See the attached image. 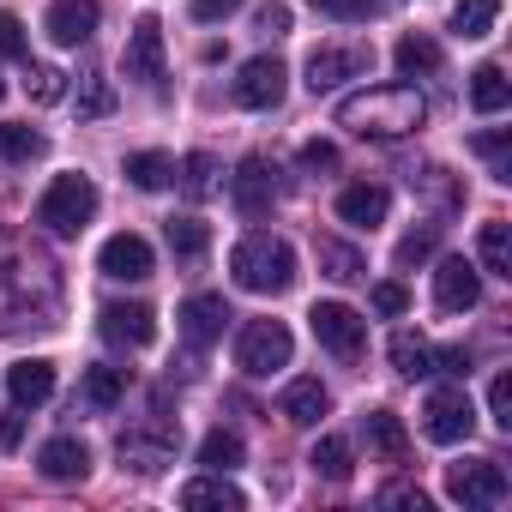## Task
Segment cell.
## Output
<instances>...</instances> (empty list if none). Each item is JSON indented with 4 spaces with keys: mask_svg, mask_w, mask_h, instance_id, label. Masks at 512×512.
I'll use <instances>...</instances> for the list:
<instances>
[{
    "mask_svg": "<svg viewBox=\"0 0 512 512\" xmlns=\"http://www.w3.org/2000/svg\"><path fill=\"white\" fill-rule=\"evenodd\" d=\"M151 241L145 235H133V229H121V235H109L103 241V253H97V272L103 278H115V284H145L151 278Z\"/></svg>",
    "mask_w": 512,
    "mask_h": 512,
    "instance_id": "12",
    "label": "cell"
},
{
    "mask_svg": "<svg viewBox=\"0 0 512 512\" xmlns=\"http://www.w3.org/2000/svg\"><path fill=\"white\" fill-rule=\"evenodd\" d=\"M422 121H428V103L416 85H368L338 103V127H350L356 139H404Z\"/></svg>",
    "mask_w": 512,
    "mask_h": 512,
    "instance_id": "1",
    "label": "cell"
},
{
    "mask_svg": "<svg viewBox=\"0 0 512 512\" xmlns=\"http://www.w3.org/2000/svg\"><path fill=\"white\" fill-rule=\"evenodd\" d=\"M488 416H494V428L512 434V374H494V386H488Z\"/></svg>",
    "mask_w": 512,
    "mask_h": 512,
    "instance_id": "43",
    "label": "cell"
},
{
    "mask_svg": "<svg viewBox=\"0 0 512 512\" xmlns=\"http://www.w3.org/2000/svg\"><path fill=\"white\" fill-rule=\"evenodd\" d=\"M362 434H368V446H374L380 458H392V464L410 452V434H404V422H398L392 410H368V416H362Z\"/></svg>",
    "mask_w": 512,
    "mask_h": 512,
    "instance_id": "29",
    "label": "cell"
},
{
    "mask_svg": "<svg viewBox=\"0 0 512 512\" xmlns=\"http://www.w3.org/2000/svg\"><path fill=\"white\" fill-rule=\"evenodd\" d=\"M434 247H440V223L410 229V235L398 241V266H422V260H434Z\"/></svg>",
    "mask_w": 512,
    "mask_h": 512,
    "instance_id": "37",
    "label": "cell"
},
{
    "mask_svg": "<svg viewBox=\"0 0 512 512\" xmlns=\"http://www.w3.org/2000/svg\"><path fill=\"white\" fill-rule=\"evenodd\" d=\"M0 97H7V79H0Z\"/></svg>",
    "mask_w": 512,
    "mask_h": 512,
    "instance_id": "50",
    "label": "cell"
},
{
    "mask_svg": "<svg viewBox=\"0 0 512 512\" xmlns=\"http://www.w3.org/2000/svg\"><path fill=\"white\" fill-rule=\"evenodd\" d=\"M308 464L326 476V482H350V470H356V452H350V440H338V434H326L314 452H308Z\"/></svg>",
    "mask_w": 512,
    "mask_h": 512,
    "instance_id": "35",
    "label": "cell"
},
{
    "mask_svg": "<svg viewBox=\"0 0 512 512\" xmlns=\"http://www.w3.org/2000/svg\"><path fill=\"white\" fill-rule=\"evenodd\" d=\"M470 103H476V115H500V109L512 103L506 73H500V67H476V73H470Z\"/></svg>",
    "mask_w": 512,
    "mask_h": 512,
    "instance_id": "32",
    "label": "cell"
},
{
    "mask_svg": "<svg viewBox=\"0 0 512 512\" xmlns=\"http://www.w3.org/2000/svg\"><path fill=\"white\" fill-rule=\"evenodd\" d=\"M284 91H290V67L278 55H253L241 67V79H235V103L241 109H278Z\"/></svg>",
    "mask_w": 512,
    "mask_h": 512,
    "instance_id": "11",
    "label": "cell"
},
{
    "mask_svg": "<svg viewBox=\"0 0 512 512\" xmlns=\"http://www.w3.org/2000/svg\"><path fill=\"white\" fill-rule=\"evenodd\" d=\"M476 260H482L488 278H512V229H506L500 217L476 229Z\"/></svg>",
    "mask_w": 512,
    "mask_h": 512,
    "instance_id": "25",
    "label": "cell"
},
{
    "mask_svg": "<svg viewBox=\"0 0 512 512\" xmlns=\"http://www.w3.org/2000/svg\"><path fill=\"white\" fill-rule=\"evenodd\" d=\"M308 326H314V338H320L338 362H356V356L368 350V320H362L356 308H344V302H314Z\"/></svg>",
    "mask_w": 512,
    "mask_h": 512,
    "instance_id": "8",
    "label": "cell"
},
{
    "mask_svg": "<svg viewBox=\"0 0 512 512\" xmlns=\"http://www.w3.org/2000/svg\"><path fill=\"white\" fill-rule=\"evenodd\" d=\"M434 302H440V314H470L482 302V272L470 260H440L434 266Z\"/></svg>",
    "mask_w": 512,
    "mask_h": 512,
    "instance_id": "13",
    "label": "cell"
},
{
    "mask_svg": "<svg viewBox=\"0 0 512 512\" xmlns=\"http://www.w3.org/2000/svg\"><path fill=\"white\" fill-rule=\"evenodd\" d=\"M97 19H103L97 0H55V7H49V37L61 49H79V43L97 37Z\"/></svg>",
    "mask_w": 512,
    "mask_h": 512,
    "instance_id": "17",
    "label": "cell"
},
{
    "mask_svg": "<svg viewBox=\"0 0 512 512\" xmlns=\"http://www.w3.org/2000/svg\"><path fill=\"white\" fill-rule=\"evenodd\" d=\"M0 55H7V61H31V43H25L19 13H0Z\"/></svg>",
    "mask_w": 512,
    "mask_h": 512,
    "instance_id": "42",
    "label": "cell"
},
{
    "mask_svg": "<svg viewBox=\"0 0 512 512\" xmlns=\"http://www.w3.org/2000/svg\"><path fill=\"white\" fill-rule=\"evenodd\" d=\"M229 272L253 296H284L296 284V247L278 241V235H266V229H253V235H241L229 247Z\"/></svg>",
    "mask_w": 512,
    "mask_h": 512,
    "instance_id": "2",
    "label": "cell"
},
{
    "mask_svg": "<svg viewBox=\"0 0 512 512\" xmlns=\"http://www.w3.org/2000/svg\"><path fill=\"white\" fill-rule=\"evenodd\" d=\"M181 506H187V512H241L247 494L229 482V470H205V476H193V482L181 488Z\"/></svg>",
    "mask_w": 512,
    "mask_h": 512,
    "instance_id": "18",
    "label": "cell"
},
{
    "mask_svg": "<svg viewBox=\"0 0 512 512\" xmlns=\"http://www.w3.org/2000/svg\"><path fill=\"white\" fill-rule=\"evenodd\" d=\"M326 410H332V392H326L320 380H290L284 398H278V416H284L290 428H314Z\"/></svg>",
    "mask_w": 512,
    "mask_h": 512,
    "instance_id": "22",
    "label": "cell"
},
{
    "mask_svg": "<svg viewBox=\"0 0 512 512\" xmlns=\"http://www.w3.org/2000/svg\"><path fill=\"white\" fill-rule=\"evenodd\" d=\"M7 392H13V404H19V410L49 404V398H55V362H43V356L13 362V368H7Z\"/></svg>",
    "mask_w": 512,
    "mask_h": 512,
    "instance_id": "19",
    "label": "cell"
},
{
    "mask_svg": "<svg viewBox=\"0 0 512 512\" xmlns=\"http://www.w3.org/2000/svg\"><path fill=\"white\" fill-rule=\"evenodd\" d=\"M97 320H103V338H109L115 350H145V344L157 338V314H151L145 302H109Z\"/></svg>",
    "mask_w": 512,
    "mask_h": 512,
    "instance_id": "14",
    "label": "cell"
},
{
    "mask_svg": "<svg viewBox=\"0 0 512 512\" xmlns=\"http://www.w3.org/2000/svg\"><path fill=\"white\" fill-rule=\"evenodd\" d=\"M314 260H320V272H326L332 284H362V278H368V260H362L350 241H338V235H320V241H314Z\"/></svg>",
    "mask_w": 512,
    "mask_h": 512,
    "instance_id": "23",
    "label": "cell"
},
{
    "mask_svg": "<svg viewBox=\"0 0 512 512\" xmlns=\"http://www.w3.org/2000/svg\"><path fill=\"white\" fill-rule=\"evenodd\" d=\"M229 320H235V314H229L223 296H187V302H181V338H187L193 350H211Z\"/></svg>",
    "mask_w": 512,
    "mask_h": 512,
    "instance_id": "16",
    "label": "cell"
},
{
    "mask_svg": "<svg viewBox=\"0 0 512 512\" xmlns=\"http://www.w3.org/2000/svg\"><path fill=\"white\" fill-rule=\"evenodd\" d=\"M290 356H296V338H290L284 320H247L241 338H235V368L253 374V380H266V374L290 368Z\"/></svg>",
    "mask_w": 512,
    "mask_h": 512,
    "instance_id": "4",
    "label": "cell"
},
{
    "mask_svg": "<svg viewBox=\"0 0 512 512\" xmlns=\"http://www.w3.org/2000/svg\"><path fill=\"white\" fill-rule=\"evenodd\" d=\"M314 7L326 13V19H338V25H362V19H374L386 0H314Z\"/></svg>",
    "mask_w": 512,
    "mask_h": 512,
    "instance_id": "40",
    "label": "cell"
},
{
    "mask_svg": "<svg viewBox=\"0 0 512 512\" xmlns=\"http://www.w3.org/2000/svg\"><path fill=\"white\" fill-rule=\"evenodd\" d=\"M500 25V0H452V37L482 43Z\"/></svg>",
    "mask_w": 512,
    "mask_h": 512,
    "instance_id": "26",
    "label": "cell"
},
{
    "mask_svg": "<svg viewBox=\"0 0 512 512\" xmlns=\"http://www.w3.org/2000/svg\"><path fill=\"white\" fill-rule=\"evenodd\" d=\"M199 464H205V470H235V464H241V440H235L229 428H211V434L199 440Z\"/></svg>",
    "mask_w": 512,
    "mask_h": 512,
    "instance_id": "36",
    "label": "cell"
},
{
    "mask_svg": "<svg viewBox=\"0 0 512 512\" xmlns=\"http://www.w3.org/2000/svg\"><path fill=\"white\" fill-rule=\"evenodd\" d=\"M422 428H428V440H440V446L470 440V428H476L470 392H464V386H434V392H428V410H422Z\"/></svg>",
    "mask_w": 512,
    "mask_h": 512,
    "instance_id": "9",
    "label": "cell"
},
{
    "mask_svg": "<svg viewBox=\"0 0 512 512\" xmlns=\"http://www.w3.org/2000/svg\"><path fill=\"white\" fill-rule=\"evenodd\" d=\"M175 175H181V193L199 205V199H211V193H217V175H223V169H217V157H211V151H187Z\"/></svg>",
    "mask_w": 512,
    "mask_h": 512,
    "instance_id": "30",
    "label": "cell"
},
{
    "mask_svg": "<svg viewBox=\"0 0 512 512\" xmlns=\"http://www.w3.org/2000/svg\"><path fill=\"white\" fill-rule=\"evenodd\" d=\"M229 199H235V211L247 223L272 217V205H278V169H272V157H241V169L229 175Z\"/></svg>",
    "mask_w": 512,
    "mask_h": 512,
    "instance_id": "10",
    "label": "cell"
},
{
    "mask_svg": "<svg viewBox=\"0 0 512 512\" xmlns=\"http://www.w3.org/2000/svg\"><path fill=\"white\" fill-rule=\"evenodd\" d=\"M235 7H241V0H193V19H199V25H217V19H229Z\"/></svg>",
    "mask_w": 512,
    "mask_h": 512,
    "instance_id": "48",
    "label": "cell"
},
{
    "mask_svg": "<svg viewBox=\"0 0 512 512\" xmlns=\"http://www.w3.org/2000/svg\"><path fill=\"white\" fill-rule=\"evenodd\" d=\"M127 181H133L139 193H163V187L175 181V163H169L163 151H133V157H127Z\"/></svg>",
    "mask_w": 512,
    "mask_h": 512,
    "instance_id": "33",
    "label": "cell"
},
{
    "mask_svg": "<svg viewBox=\"0 0 512 512\" xmlns=\"http://www.w3.org/2000/svg\"><path fill=\"white\" fill-rule=\"evenodd\" d=\"M368 302H374V314L398 320V314L410 308V290H404V284H374V296H368Z\"/></svg>",
    "mask_w": 512,
    "mask_h": 512,
    "instance_id": "44",
    "label": "cell"
},
{
    "mask_svg": "<svg viewBox=\"0 0 512 512\" xmlns=\"http://www.w3.org/2000/svg\"><path fill=\"white\" fill-rule=\"evenodd\" d=\"M446 494L458 506H500L512 494V482L494 458H458V464H446Z\"/></svg>",
    "mask_w": 512,
    "mask_h": 512,
    "instance_id": "6",
    "label": "cell"
},
{
    "mask_svg": "<svg viewBox=\"0 0 512 512\" xmlns=\"http://www.w3.org/2000/svg\"><path fill=\"white\" fill-rule=\"evenodd\" d=\"M121 67H127V79H139V85H163V25H157V19H139V25H133Z\"/></svg>",
    "mask_w": 512,
    "mask_h": 512,
    "instance_id": "15",
    "label": "cell"
},
{
    "mask_svg": "<svg viewBox=\"0 0 512 512\" xmlns=\"http://www.w3.org/2000/svg\"><path fill=\"white\" fill-rule=\"evenodd\" d=\"M302 169H314V175H320V169H338V145L308 139V145H302Z\"/></svg>",
    "mask_w": 512,
    "mask_h": 512,
    "instance_id": "46",
    "label": "cell"
},
{
    "mask_svg": "<svg viewBox=\"0 0 512 512\" xmlns=\"http://www.w3.org/2000/svg\"><path fill=\"white\" fill-rule=\"evenodd\" d=\"M175 446H181V428L175 422H145V428H127L115 440V458H121V470L157 476L163 464H175Z\"/></svg>",
    "mask_w": 512,
    "mask_h": 512,
    "instance_id": "5",
    "label": "cell"
},
{
    "mask_svg": "<svg viewBox=\"0 0 512 512\" xmlns=\"http://www.w3.org/2000/svg\"><path fill=\"white\" fill-rule=\"evenodd\" d=\"M121 398H127V368H109V362L85 368V380H79V404L85 410H115Z\"/></svg>",
    "mask_w": 512,
    "mask_h": 512,
    "instance_id": "24",
    "label": "cell"
},
{
    "mask_svg": "<svg viewBox=\"0 0 512 512\" xmlns=\"http://www.w3.org/2000/svg\"><path fill=\"white\" fill-rule=\"evenodd\" d=\"M37 470H43L49 482H85V476H91V446L73 440V434H61V440H49V446L37 452Z\"/></svg>",
    "mask_w": 512,
    "mask_h": 512,
    "instance_id": "21",
    "label": "cell"
},
{
    "mask_svg": "<svg viewBox=\"0 0 512 512\" xmlns=\"http://www.w3.org/2000/svg\"><path fill=\"white\" fill-rule=\"evenodd\" d=\"M115 109V91H109V79H79V115H109Z\"/></svg>",
    "mask_w": 512,
    "mask_h": 512,
    "instance_id": "41",
    "label": "cell"
},
{
    "mask_svg": "<svg viewBox=\"0 0 512 512\" xmlns=\"http://www.w3.org/2000/svg\"><path fill=\"white\" fill-rule=\"evenodd\" d=\"M386 211H392V193H386L380 181H350V187L338 193V217H344V223H356V229L386 223Z\"/></svg>",
    "mask_w": 512,
    "mask_h": 512,
    "instance_id": "20",
    "label": "cell"
},
{
    "mask_svg": "<svg viewBox=\"0 0 512 512\" xmlns=\"http://www.w3.org/2000/svg\"><path fill=\"white\" fill-rule=\"evenodd\" d=\"M362 73H374V49L368 43H320L308 55V91L314 97L320 91H338L344 79H362Z\"/></svg>",
    "mask_w": 512,
    "mask_h": 512,
    "instance_id": "7",
    "label": "cell"
},
{
    "mask_svg": "<svg viewBox=\"0 0 512 512\" xmlns=\"http://www.w3.org/2000/svg\"><path fill=\"white\" fill-rule=\"evenodd\" d=\"M380 506H410V512H428V494H422V488L392 482V488H380Z\"/></svg>",
    "mask_w": 512,
    "mask_h": 512,
    "instance_id": "47",
    "label": "cell"
},
{
    "mask_svg": "<svg viewBox=\"0 0 512 512\" xmlns=\"http://www.w3.org/2000/svg\"><path fill=\"white\" fill-rule=\"evenodd\" d=\"M49 151V139L37 133V127H25V121H0V157L7 163H37Z\"/></svg>",
    "mask_w": 512,
    "mask_h": 512,
    "instance_id": "34",
    "label": "cell"
},
{
    "mask_svg": "<svg viewBox=\"0 0 512 512\" xmlns=\"http://www.w3.org/2000/svg\"><path fill=\"white\" fill-rule=\"evenodd\" d=\"M392 61H398V73H404V79H428V73H440V43H434V37H422V31H410V37H398Z\"/></svg>",
    "mask_w": 512,
    "mask_h": 512,
    "instance_id": "27",
    "label": "cell"
},
{
    "mask_svg": "<svg viewBox=\"0 0 512 512\" xmlns=\"http://www.w3.org/2000/svg\"><path fill=\"white\" fill-rule=\"evenodd\" d=\"M97 217V181L91 175H79V169H67V175H55L49 187H43V199H37V223L49 229V235H79L85 223Z\"/></svg>",
    "mask_w": 512,
    "mask_h": 512,
    "instance_id": "3",
    "label": "cell"
},
{
    "mask_svg": "<svg viewBox=\"0 0 512 512\" xmlns=\"http://www.w3.org/2000/svg\"><path fill=\"white\" fill-rule=\"evenodd\" d=\"M470 145H476V157H488L494 181H512V145H506V133H476Z\"/></svg>",
    "mask_w": 512,
    "mask_h": 512,
    "instance_id": "38",
    "label": "cell"
},
{
    "mask_svg": "<svg viewBox=\"0 0 512 512\" xmlns=\"http://www.w3.org/2000/svg\"><path fill=\"white\" fill-rule=\"evenodd\" d=\"M253 25H260L266 37H284V31H290V7H284V0H266V7L253 13Z\"/></svg>",
    "mask_w": 512,
    "mask_h": 512,
    "instance_id": "45",
    "label": "cell"
},
{
    "mask_svg": "<svg viewBox=\"0 0 512 512\" xmlns=\"http://www.w3.org/2000/svg\"><path fill=\"white\" fill-rule=\"evenodd\" d=\"M386 356H392V368H398L404 380H428V374H434V344L416 338V332H398V338L386 344Z\"/></svg>",
    "mask_w": 512,
    "mask_h": 512,
    "instance_id": "28",
    "label": "cell"
},
{
    "mask_svg": "<svg viewBox=\"0 0 512 512\" xmlns=\"http://www.w3.org/2000/svg\"><path fill=\"white\" fill-rule=\"evenodd\" d=\"M25 91H31V103H61L67 97V73L61 67H31Z\"/></svg>",
    "mask_w": 512,
    "mask_h": 512,
    "instance_id": "39",
    "label": "cell"
},
{
    "mask_svg": "<svg viewBox=\"0 0 512 512\" xmlns=\"http://www.w3.org/2000/svg\"><path fill=\"white\" fill-rule=\"evenodd\" d=\"M25 440V410L13 404V416H0V446H19Z\"/></svg>",
    "mask_w": 512,
    "mask_h": 512,
    "instance_id": "49",
    "label": "cell"
},
{
    "mask_svg": "<svg viewBox=\"0 0 512 512\" xmlns=\"http://www.w3.org/2000/svg\"><path fill=\"white\" fill-rule=\"evenodd\" d=\"M163 235H169V247H175V260H187V266H193V260H205V247H211V229H205L193 211H187V217H169V223H163Z\"/></svg>",
    "mask_w": 512,
    "mask_h": 512,
    "instance_id": "31",
    "label": "cell"
}]
</instances>
